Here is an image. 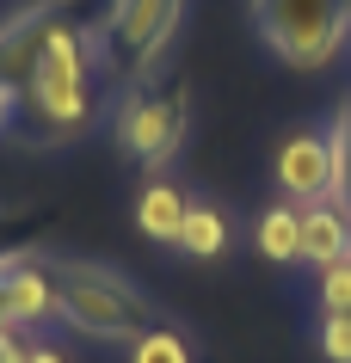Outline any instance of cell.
I'll use <instances>...</instances> for the list:
<instances>
[{
  "instance_id": "ac0fdd59",
  "label": "cell",
  "mask_w": 351,
  "mask_h": 363,
  "mask_svg": "<svg viewBox=\"0 0 351 363\" xmlns=\"http://www.w3.org/2000/svg\"><path fill=\"white\" fill-rule=\"evenodd\" d=\"M25 363H68V357H62L56 345H43V339H31V351H25Z\"/></svg>"
},
{
  "instance_id": "8992f818",
  "label": "cell",
  "mask_w": 351,
  "mask_h": 363,
  "mask_svg": "<svg viewBox=\"0 0 351 363\" xmlns=\"http://www.w3.org/2000/svg\"><path fill=\"white\" fill-rule=\"evenodd\" d=\"M0 296H6V314L19 333H43L50 320H62V259L13 247L0 259Z\"/></svg>"
},
{
  "instance_id": "ba28073f",
  "label": "cell",
  "mask_w": 351,
  "mask_h": 363,
  "mask_svg": "<svg viewBox=\"0 0 351 363\" xmlns=\"http://www.w3.org/2000/svg\"><path fill=\"white\" fill-rule=\"evenodd\" d=\"M68 13V0H38V6H19L13 19L0 25V86L6 93H25V80L38 68V50L50 38V25Z\"/></svg>"
},
{
  "instance_id": "7a4b0ae2",
  "label": "cell",
  "mask_w": 351,
  "mask_h": 363,
  "mask_svg": "<svg viewBox=\"0 0 351 363\" xmlns=\"http://www.w3.org/2000/svg\"><path fill=\"white\" fill-rule=\"evenodd\" d=\"M62 326L99 345H130L155 326V302L123 271L93 259H62Z\"/></svg>"
},
{
  "instance_id": "44dd1931",
  "label": "cell",
  "mask_w": 351,
  "mask_h": 363,
  "mask_svg": "<svg viewBox=\"0 0 351 363\" xmlns=\"http://www.w3.org/2000/svg\"><path fill=\"white\" fill-rule=\"evenodd\" d=\"M0 259H6V247H0Z\"/></svg>"
},
{
  "instance_id": "6da1fadb",
  "label": "cell",
  "mask_w": 351,
  "mask_h": 363,
  "mask_svg": "<svg viewBox=\"0 0 351 363\" xmlns=\"http://www.w3.org/2000/svg\"><path fill=\"white\" fill-rule=\"evenodd\" d=\"M93 74H99V43H93V25L68 13L50 25V38L38 50V68L19 93V117L31 130H43V142H68L93 123Z\"/></svg>"
},
{
  "instance_id": "5bb4252c",
  "label": "cell",
  "mask_w": 351,
  "mask_h": 363,
  "mask_svg": "<svg viewBox=\"0 0 351 363\" xmlns=\"http://www.w3.org/2000/svg\"><path fill=\"white\" fill-rule=\"evenodd\" d=\"M321 314H351V259L321 271Z\"/></svg>"
},
{
  "instance_id": "5b68a950",
  "label": "cell",
  "mask_w": 351,
  "mask_h": 363,
  "mask_svg": "<svg viewBox=\"0 0 351 363\" xmlns=\"http://www.w3.org/2000/svg\"><path fill=\"white\" fill-rule=\"evenodd\" d=\"M185 130H191V99L185 86H123L117 93V111H111V135L123 160L136 167H167L179 148H185Z\"/></svg>"
},
{
  "instance_id": "e0dca14e",
  "label": "cell",
  "mask_w": 351,
  "mask_h": 363,
  "mask_svg": "<svg viewBox=\"0 0 351 363\" xmlns=\"http://www.w3.org/2000/svg\"><path fill=\"white\" fill-rule=\"evenodd\" d=\"M25 351H31V333H6L0 339V363H25Z\"/></svg>"
},
{
  "instance_id": "9c48e42d",
  "label": "cell",
  "mask_w": 351,
  "mask_h": 363,
  "mask_svg": "<svg viewBox=\"0 0 351 363\" xmlns=\"http://www.w3.org/2000/svg\"><path fill=\"white\" fill-rule=\"evenodd\" d=\"M302 259L314 271L351 259V203L345 197H321V203L302 210Z\"/></svg>"
},
{
  "instance_id": "30bf717a",
  "label": "cell",
  "mask_w": 351,
  "mask_h": 363,
  "mask_svg": "<svg viewBox=\"0 0 351 363\" xmlns=\"http://www.w3.org/2000/svg\"><path fill=\"white\" fill-rule=\"evenodd\" d=\"M185 216H191V197L179 179H148L136 191V234H148L155 247H179V234H185Z\"/></svg>"
},
{
  "instance_id": "ffe728a7",
  "label": "cell",
  "mask_w": 351,
  "mask_h": 363,
  "mask_svg": "<svg viewBox=\"0 0 351 363\" xmlns=\"http://www.w3.org/2000/svg\"><path fill=\"white\" fill-rule=\"evenodd\" d=\"M6 333H19V326H13V314H6V296H0V339H6Z\"/></svg>"
},
{
  "instance_id": "3957f363",
  "label": "cell",
  "mask_w": 351,
  "mask_h": 363,
  "mask_svg": "<svg viewBox=\"0 0 351 363\" xmlns=\"http://www.w3.org/2000/svg\"><path fill=\"white\" fill-rule=\"evenodd\" d=\"M253 31L284 68L321 74L351 43V0H253Z\"/></svg>"
},
{
  "instance_id": "d6986e66",
  "label": "cell",
  "mask_w": 351,
  "mask_h": 363,
  "mask_svg": "<svg viewBox=\"0 0 351 363\" xmlns=\"http://www.w3.org/2000/svg\"><path fill=\"white\" fill-rule=\"evenodd\" d=\"M6 123H19V93L0 86V135H6Z\"/></svg>"
},
{
  "instance_id": "9a60e30c",
  "label": "cell",
  "mask_w": 351,
  "mask_h": 363,
  "mask_svg": "<svg viewBox=\"0 0 351 363\" xmlns=\"http://www.w3.org/2000/svg\"><path fill=\"white\" fill-rule=\"evenodd\" d=\"M321 351L333 363H351V314H321Z\"/></svg>"
},
{
  "instance_id": "8fae6325",
  "label": "cell",
  "mask_w": 351,
  "mask_h": 363,
  "mask_svg": "<svg viewBox=\"0 0 351 363\" xmlns=\"http://www.w3.org/2000/svg\"><path fill=\"white\" fill-rule=\"evenodd\" d=\"M253 247H259V259H272V265H290V259H302V210L277 197L272 210L259 216Z\"/></svg>"
},
{
  "instance_id": "2e32d148",
  "label": "cell",
  "mask_w": 351,
  "mask_h": 363,
  "mask_svg": "<svg viewBox=\"0 0 351 363\" xmlns=\"http://www.w3.org/2000/svg\"><path fill=\"white\" fill-rule=\"evenodd\" d=\"M333 148H339V197L351 203V99L339 111V123H333Z\"/></svg>"
},
{
  "instance_id": "52a82bcc",
  "label": "cell",
  "mask_w": 351,
  "mask_h": 363,
  "mask_svg": "<svg viewBox=\"0 0 351 363\" xmlns=\"http://www.w3.org/2000/svg\"><path fill=\"white\" fill-rule=\"evenodd\" d=\"M272 172H277L284 203H296V210L339 197V148H333L327 130H290L272 154Z\"/></svg>"
},
{
  "instance_id": "7c38bea8",
  "label": "cell",
  "mask_w": 351,
  "mask_h": 363,
  "mask_svg": "<svg viewBox=\"0 0 351 363\" xmlns=\"http://www.w3.org/2000/svg\"><path fill=\"white\" fill-rule=\"evenodd\" d=\"M222 247H228V216L216 210V203H191L185 234H179V252H191V259H216Z\"/></svg>"
},
{
  "instance_id": "277c9868",
  "label": "cell",
  "mask_w": 351,
  "mask_h": 363,
  "mask_svg": "<svg viewBox=\"0 0 351 363\" xmlns=\"http://www.w3.org/2000/svg\"><path fill=\"white\" fill-rule=\"evenodd\" d=\"M179 19H185V0H111L105 19L93 25L99 68L123 86H142L160 68V56L173 50Z\"/></svg>"
},
{
  "instance_id": "4fadbf2b",
  "label": "cell",
  "mask_w": 351,
  "mask_h": 363,
  "mask_svg": "<svg viewBox=\"0 0 351 363\" xmlns=\"http://www.w3.org/2000/svg\"><path fill=\"white\" fill-rule=\"evenodd\" d=\"M130 363H191V345H185V333L167 320H155L148 333H136L130 339Z\"/></svg>"
}]
</instances>
